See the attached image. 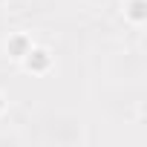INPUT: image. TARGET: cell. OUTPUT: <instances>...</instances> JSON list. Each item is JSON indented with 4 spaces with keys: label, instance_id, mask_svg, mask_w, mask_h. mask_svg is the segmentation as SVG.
Returning a JSON list of instances; mask_svg holds the SVG:
<instances>
[{
    "label": "cell",
    "instance_id": "obj_1",
    "mask_svg": "<svg viewBox=\"0 0 147 147\" xmlns=\"http://www.w3.org/2000/svg\"><path fill=\"white\" fill-rule=\"evenodd\" d=\"M23 61H26V69H29V72H43V69H49V63H52L49 52H46V49H38V46H29V52L23 55Z\"/></svg>",
    "mask_w": 147,
    "mask_h": 147
},
{
    "label": "cell",
    "instance_id": "obj_2",
    "mask_svg": "<svg viewBox=\"0 0 147 147\" xmlns=\"http://www.w3.org/2000/svg\"><path fill=\"white\" fill-rule=\"evenodd\" d=\"M29 38L26 35H15V38H9V55L12 58H23L26 52H29Z\"/></svg>",
    "mask_w": 147,
    "mask_h": 147
},
{
    "label": "cell",
    "instance_id": "obj_3",
    "mask_svg": "<svg viewBox=\"0 0 147 147\" xmlns=\"http://www.w3.org/2000/svg\"><path fill=\"white\" fill-rule=\"evenodd\" d=\"M127 18L136 20V23H141V20L147 18V12H144V0H130V6H127Z\"/></svg>",
    "mask_w": 147,
    "mask_h": 147
},
{
    "label": "cell",
    "instance_id": "obj_4",
    "mask_svg": "<svg viewBox=\"0 0 147 147\" xmlns=\"http://www.w3.org/2000/svg\"><path fill=\"white\" fill-rule=\"evenodd\" d=\"M3 107H6V101H3V95H0V113H3Z\"/></svg>",
    "mask_w": 147,
    "mask_h": 147
}]
</instances>
